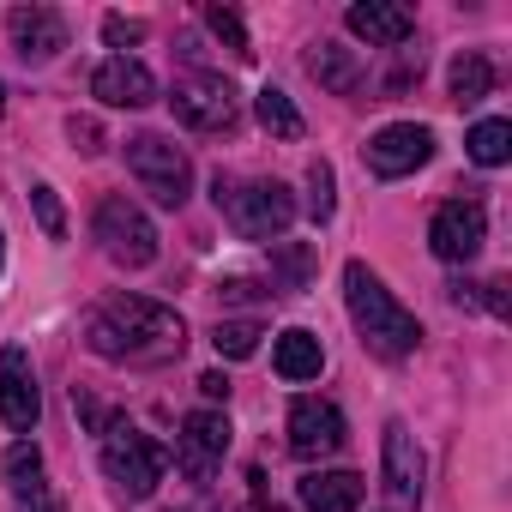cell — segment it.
<instances>
[{
  "instance_id": "7c38bea8",
  "label": "cell",
  "mask_w": 512,
  "mask_h": 512,
  "mask_svg": "<svg viewBox=\"0 0 512 512\" xmlns=\"http://www.w3.org/2000/svg\"><path fill=\"white\" fill-rule=\"evenodd\" d=\"M229 452V416L223 410H187L181 416V440H175V458L193 482H205Z\"/></svg>"
},
{
  "instance_id": "ac0fdd59",
  "label": "cell",
  "mask_w": 512,
  "mask_h": 512,
  "mask_svg": "<svg viewBox=\"0 0 512 512\" xmlns=\"http://www.w3.org/2000/svg\"><path fill=\"white\" fill-rule=\"evenodd\" d=\"M302 61H308V79H314L320 91H332V97H350V91L362 85V55L344 49V43H314Z\"/></svg>"
},
{
  "instance_id": "d590c367",
  "label": "cell",
  "mask_w": 512,
  "mask_h": 512,
  "mask_svg": "<svg viewBox=\"0 0 512 512\" xmlns=\"http://www.w3.org/2000/svg\"><path fill=\"white\" fill-rule=\"evenodd\" d=\"M266 512H284V506H266Z\"/></svg>"
},
{
  "instance_id": "44dd1931",
  "label": "cell",
  "mask_w": 512,
  "mask_h": 512,
  "mask_svg": "<svg viewBox=\"0 0 512 512\" xmlns=\"http://www.w3.org/2000/svg\"><path fill=\"white\" fill-rule=\"evenodd\" d=\"M464 151H470L476 169H500V163L512 157V121H500V115L476 121V127L464 133Z\"/></svg>"
},
{
  "instance_id": "e0dca14e",
  "label": "cell",
  "mask_w": 512,
  "mask_h": 512,
  "mask_svg": "<svg viewBox=\"0 0 512 512\" xmlns=\"http://www.w3.org/2000/svg\"><path fill=\"white\" fill-rule=\"evenodd\" d=\"M296 494H302V512H362L368 482L356 470H308Z\"/></svg>"
},
{
  "instance_id": "4316f807",
  "label": "cell",
  "mask_w": 512,
  "mask_h": 512,
  "mask_svg": "<svg viewBox=\"0 0 512 512\" xmlns=\"http://www.w3.org/2000/svg\"><path fill=\"white\" fill-rule=\"evenodd\" d=\"M31 211H37V229H43L49 241H61V235H67V211H61V193H55L49 181H37V187H31Z\"/></svg>"
},
{
  "instance_id": "277c9868",
  "label": "cell",
  "mask_w": 512,
  "mask_h": 512,
  "mask_svg": "<svg viewBox=\"0 0 512 512\" xmlns=\"http://www.w3.org/2000/svg\"><path fill=\"white\" fill-rule=\"evenodd\" d=\"M97 446H103L109 482H115L127 500H151V494H157V482H163V470H169V452H163L151 434H139L127 416H115V422L97 434Z\"/></svg>"
},
{
  "instance_id": "d6a6232c",
  "label": "cell",
  "mask_w": 512,
  "mask_h": 512,
  "mask_svg": "<svg viewBox=\"0 0 512 512\" xmlns=\"http://www.w3.org/2000/svg\"><path fill=\"white\" fill-rule=\"evenodd\" d=\"M199 392H205V410H217V404L229 398V380H223V374H199Z\"/></svg>"
},
{
  "instance_id": "d4e9b609",
  "label": "cell",
  "mask_w": 512,
  "mask_h": 512,
  "mask_svg": "<svg viewBox=\"0 0 512 512\" xmlns=\"http://www.w3.org/2000/svg\"><path fill=\"white\" fill-rule=\"evenodd\" d=\"M314 223H332V211H338V175H332V163L326 157H314L308 163V205H302Z\"/></svg>"
},
{
  "instance_id": "f1b7e54d",
  "label": "cell",
  "mask_w": 512,
  "mask_h": 512,
  "mask_svg": "<svg viewBox=\"0 0 512 512\" xmlns=\"http://www.w3.org/2000/svg\"><path fill=\"white\" fill-rule=\"evenodd\" d=\"M103 43H109L115 55H127V49H139V43H145V19H127V13H109V19H103Z\"/></svg>"
},
{
  "instance_id": "ffe728a7",
  "label": "cell",
  "mask_w": 512,
  "mask_h": 512,
  "mask_svg": "<svg viewBox=\"0 0 512 512\" xmlns=\"http://www.w3.org/2000/svg\"><path fill=\"white\" fill-rule=\"evenodd\" d=\"M446 85H452V103H458V109L482 103V97L494 91V67H488V55H482V49H464V55H452V67H446Z\"/></svg>"
},
{
  "instance_id": "2e32d148",
  "label": "cell",
  "mask_w": 512,
  "mask_h": 512,
  "mask_svg": "<svg viewBox=\"0 0 512 512\" xmlns=\"http://www.w3.org/2000/svg\"><path fill=\"white\" fill-rule=\"evenodd\" d=\"M344 25L368 49H404L416 37V13L410 7H392V0H356V7L344 13Z\"/></svg>"
},
{
  "instance_id": "30bf717a",
  "label": "cell",
  "mask_w": 512,
  "mask_h": 512,
  "mask_svg": "<svg viewBox=\"0 0 512 512\" xmlns=\"http://www.w3.org/2000/svg\"><path fill=\"white\" fill-rule=\"evenodd\" d=\"M37 416H43V392H37V374H31V350L7 344L0 350V422L13 434H31Z\"/></svg>"
},
{
  "instance_id": "cb8c5ba5",
  "label": "cell",
  "mask_w": 512,
  "mask_h": 512,
  "mask_svg": "<svg viewBox=\"0 0 512 512\" xmlns=\"http://www.w3.org/2000/svg\"><path fill=\"white\" fill-rule=\"evenodd\" d=\"M260 338H266L260 320H217V326H211V350H217L223 362H247L253 350H260Z\"/></svg>"
},
{
  "instance_id": "f546056e",
  "label": "cell",
  "mask_w": 512,
  "mask_h": 512,
  "mask_svg": "<svg viewBox=\"0 0 512 512\" xmlns=\"http://www.w3.org/2000/svg\"><path fill=\"white\" fill-rule=\"evenodd\" d=\"M67 139H73V145H79L85 157H97V151L109 145V139H103V127H97L91 115H67Z\"/></svg>"
},
{
  "instance_id": "9a60e30c",
  "label": "cell",
  "mask_w": 512,
  "mask_h": 512,
  "mask_svg": "<svg viewBox=\"0 0 512 512\" xmlns=\"http://www.w3.org/2000/svg\"><path fill=\"white\" fill-rule=\"evenodd\" d=\"M422 446H416V434L404 428V422H386V434H380V476H386V494L398 500V506H410V500H422Z\"/></svg>"
},
{
  "instance_id": "7a4b0ae2",
  "label": "cell",
  "mask_w": 512,
  "mask_h": 512,
  "mask_svg": "<svg viewBox=\"0 0 512 512\" xmlns=\"http://www.w3.org/2000/svg\"><path fill=\"white\" fill-rule=\"evenodd\" d=\"M344 308H350V320H356V332H362V344H368L374 356H386V362L416 356L422 320H416V314L380 284V272H368L362 260L344 266Z\"/></svg>"
},
{
  "instance_id": "d6986e66",
  "label": "cell",
  "mask_w": 512,
  "mask_h": 512,
  "mask_svg": "<svg viewBox=\"0 0 512 512\" xmlns=\"http://www.w3.org/2000/svg\"><path fill=\"white\" fill-rule=\"evenodd\" d=\"M272 368L284 374V380H320V368H326V344L308 332V326H290V332H278V344H272Z\"/></svg>"
},
{
  "instance_id": "484cf974",
  "label": "cell",
  "mask_w": 512,
  "mask_h": 512,
  "mask_svg": "<svg viewBox=\"0 0 512 512\" xmlns=\"http://www.w3.org/2000/svg\"><path fill=\"white\" fill-rule=\"evenodd\" d=\"M205 25H211V37L235 55V61H253V43H247V25H241V13L235 7H205Z\"/></svg>"
},
{
  "instance_id": "9c48e42d",
  "label": "cell",
  "mask_w": 512,
  "mask_h": 512,
  "mask_svg": "<svg viewBox=\"0 0 512 512\" xmlns=\"http://www.w3.org/2000/svg\"><path fill=\"white\" fill-rule=\"evenodd\" d=\"M362 157H368V169H374L380 181H404V175H416V169L434 157V127H422V121H392V127H380V133L362 145Z\"/></svg>"
},
{
  "instance_id": "52a82bcc",
  "label": "cell",
  "mask_w": 512,
  "mask_h": 512,
  "mask_svg": "<svg viewBox=\"0 0 512 512\" xmlns=\"http://www.w3.org/2000/svg\"><path fill=\"white\" fill-rule=\"evenodd\" d=\"M169 109H175V121L193 127V133H229V127L241 121L235 85H229L223 73H187V79H175Z\"/></svg>"
},
{
  "instance_id": "ba28073f",
  "label": "cell",
  "mask_w": 512,
  "mask_h": 512,
  "mask_svg": "<svg viewBox=\"0 0 512 512\" xmlns=\"http://www.w3.org/2000/svg\"><path fill=\"white\" fill-rule=\"evenodd\" d=\"M482 241H488V211H482L476 199H446V205L428 217V247H434V260H446V266L476 260Z\"/></svg>"
},
{
  "instance_id": "3957f363",
  "label": "cell",
  "mask_w": 512,
  "mask_h": 512,
  "mask_svg": "<svg viewBox=\"0 0 512 512\" xmlns=\"http://www.w3.org/2000/svg\"><path fill=\"white\" fill-rule=\"evenodd\" d=\"M211 199H217V211L229 217V229L241 241H272V247L290 235V223L302 211L284 181H235V175H217L211 181Z\"/></svg>"
},
{
  "instance_id": "7402d4cb",
  "label": "cell",
  "mask_w": 512,
  "mask_h": 512,
  "mask_svg": "<svg viewBox=\"0 0 512 512\" xmlns=\"http://www.w3.org/2000/svg\"><path fill=\"white\" fill-rule=\"evenodd\" d=\"M253 115H260V127H266L272 139H302V133H308L302 109H296L290 91H278V85H266L260 97H253Z\"/></svg>"
},
{
  "instance_id": "603a6c76",
  "label": "cell",
  "mask_w": 512,
  "mask_h": 512,
  "mask_svg": "<svg viewBox=\"0 0 512 512\" xmlns=\"http://www.w3.org/2000/svg\"><path fill=\"white\" fill-rule=\"evenodd\" d=\"M308 272H314V247H308V241H284V247H272V296L302 290Z\"/></svg>"
},
{
  "instance_id": "8fae6325",
  "label": "cell",
  "mask_w": 512,
  "mask_h": 512,
  "mask_svg": "<svg viewBox=\"0 0 512 512\" xmlns=\"http://www.w3.org/2000/svg\"><path fill=\"white\" fill-rule=\"evenodd\" d=\"M344 440H350V428H344V410L332 398H296L290 404V452L296 458H332Z\"/></svg>"
},
{
  "instance_id": "5b68a950",
  "label": "cell",
  "mask_w": 512,
  "mask_h": 512,
  "mask_svg": "<svg viewBox=\"0 0 512 512\" xmlns=\"http://www.w3.org/2000/svg\"><path fill=\"white\" fill-rule=\"evenodd\" d=\"M127 169H133V181L151 193V205H163V211H181L187 193H193V163H187V151H181L175 139H163V133H133V139H127Z\"/></svg>"
},
{
  "instance_id": "5bb4252c",
  "label": "cell",
  "mask_w": 512,
  "mask_h": 512,
  "mask_svg": "<svg viewBox=\"0 0 512 512\" xmlns=\"http://www.w3.org/2000/svg\"><path fill=\"white\" fill-rule=\"evenodd\" d=\"M91 97H103L109 109H145V103H157V73L139 55H109L91 73Z\"/></svg>"
},
{
  "instance_id": "4dcf8cb0",
  "label": "cell",
  "mask_w": 512,
  "mask_h": 512,
  "mask_svg": "<svg viewBox=\"0 0 512 512\" xmlns=\"http://www.w3.org/2000/svg\"><path fill=\"white\" fill-rule=\"evenodd\" d=\"M13 500H19V512H55V494H49V482H43V476L13 482Z\"/></svg>"
},
{
  "instance_id": "6da1fadb",
  "label": "cell",
  "mask_w": 512,
  "mask_h": 512,
  "mask_svg": "<svg viewBox=\"0 0 512 512\" xmlns=\"http://www.w3.org/2000/svg\"><path fill=\"white\" fill-rule=\"evenodd\" d=\"M187 344V320L151 296H109L85 314V350L103 362H169Z\"/></svg>"
},
{
  "instance_id": "4fadbf2b",
  "label": "cell",
  "mask_w": 512,
  "mask_h": 512,
  "mask_svg": "<svg viewBox=\"0 0 512 512\" xmlns=\"http://www.w3.org/2000/svg\"><path fill=\"white\" fill-rule=\"evenodd\" d=\"M7 37H13V55L25 67H43L67 49V19L55 7H13L7 13Z\"/></svg>"
},
{
  "instance_id": "e575fe53",
  "label": "cell",
  "mask_w": 512,
  "mask_h": 512,
  "mask_svg": "<svg viewBox=\"0 0 512 512\" xmlns=\"http://www.w3.org/2000/svg\"><path fill=\"white\" fill-rule=\"evenodd\" d=\"M0 115H7V85H0Z\"/></svg>"
},
{
  "instance_id": "8992f818",
  "label": "cell",
  "mask_w": 512,
  "mask_h": 512,
  "mask_svg": "<svg viewBox=\"0 0 512 512\" xmlns=\"http://www.w3.org/2000/svg\"><path fill=\"white\" fill-rule=\"evenodd\" d=\"M91 235H97V247L109 253L121 272H145V266L157 260V223H151L145 205H133L127 193H109V199L97 205Z\"/></svg>"
},
{
  "instance_id": "836d02e7",
  "label": "cell",
  "mask_w": 512,
  "mask_h": 512,
  "mask_svg": "<svg viewBox=\"0 0 512 512\" xmlns=\"http://www.w3.org/2000/svg\"><path fill=\"white\" fill-rule=\"evenodd\" d=\"M0 272H7V241H0Z\"/></svg>"
},
{
  "instance_id": "1f68e13d",
  "label": "cell",
  "mask_w": 512,
  "mask_h": 512,
  "mask_svg": "<svg viewBox=\"0 0 512 512\" xmlns=\"http://www.w3.org/2000/svg\"><path fill=\"white\" fill-rule=\"evenodd\" d=\"M73 410L85 416V428H91V434H103V428L115 422V410H103V404H97L91 392H79V386H73Z\"/></svg>"
},
{
  "instance_id": "83f0119b",
  "label": "cell",
  "mask_w": 512,
  "mask_h": 512,
  "mask_svg": "<svg viewBox=\"0 0 512 512\" xmlns=\"http://www.w3.org/2000/svg\"><path fill=\"white\" fill-rule=\"evenodd\" d=\"M0 470H7V488H13V482H31V476H43V452H37V440H13V446H7V458H0Z\"/></svg>"
}]
</instances>
